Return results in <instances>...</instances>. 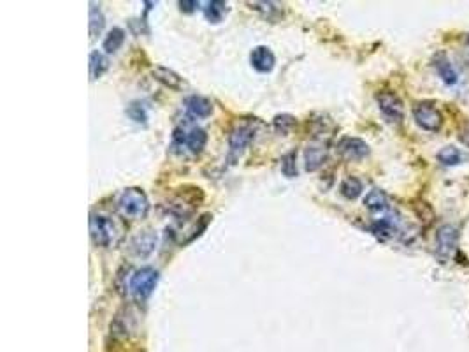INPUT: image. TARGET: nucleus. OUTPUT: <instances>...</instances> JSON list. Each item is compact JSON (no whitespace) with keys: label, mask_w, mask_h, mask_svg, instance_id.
I'll return each mask as SVG.
<instances>
[{"label":"nucleus","mask_w":469,"mask_h":352,"mask_svg":"<svg viewBox=\"0 0 469 352\" xmlns=\"http://www.w3.org/2000/svg\"><path fill=\"white\" fill-rule=\"evenodd\" d=\"M118 210L123 217L141 220L148 215L149 201L145 190L139 187H128L118 197Z\"/></svg>","instance_id":"1"},{"label":"nucleus","mask_w":469,"mask_h":352,"mask_svg":"<svg viewBox=\"0 0 469 352\" xmlns=\"http://www.w3.org/2000/svg\"><path fill=\"white\" fill-rule=\"evenodd\" d=\"M90 238L97 247H111L118 238L115 220L108 215L91 214L90 217Z\"/></svg>","instance_id":"2"},{"label":"nucleus","mask_w":469,"mask_h":352,"mask_svg":"<svg viewBox=\"0 0 469 352\" xmlns=\"http://www.w3.org/2000/svg\"><path fill=\"white\" fill-rule=\"evenodd\" d=\"M159 284V271L152 266L135 271L128 282V291L135 299H146Z\"/></svg>","instance_id":"3"},{"label":"nucleus","mask_w":469,"mask_h":352,"mask_svg":"<svg viewBox=\"0 0 469 352\" xmlns=\"http://www.w3.org/2000/svg\"><path fill=\"white\" fill-rule=\"evenodd\" d=\"M255 138V129L250 123H237L229 134V163L234 164Z\"/></svg>","instance_id":"4"},{"label":"nucleus","mask_w":469,"mask_h":352,"mask_svg":"<svg viewBox=\"0 0 469 352\" xmlns=\"http://www.w3.org/2000/svg\"><path fill=\"white\" fill-rule=\"evenodd\" d=\"M413 119H415L417 126L422 127L424 131L436 132L441 129L443 116L438 111L434 102L431 101H420L417 102L415 108H413Z\"/></svg>","instance_id":"5"},{"label":"nucleus","mask_w":469,"mask_h":352,"mask_svg":"<svg viewBox=\"0 0 469 352\" xmlns=\"http://www.w3.org/2000/svg\"><path fill=\"white\" fill-rule=\"evenodd\" d=\"M457 241H459V229L450 224L441 226L436 234V255L441 259V263L450 261L457 248Z\"/></svg>","instance_id":"6"},{"label":"nucleus","mask_w":469,"mask_h":352,"mask_svg":"<svg viewBox=\"0 0 469 352\" xmlns=\"http://www.w3.org/2000/svg\"><path fill=\"white\" fill-rule=\"evenodd\" d=\"M378 108L385 116V120L390 123H401L405 119V104L394 92H380L376 95Z\"/></svg>","instance_id":"7"},{"label":"nucleus","mask_w":469,"mask_h":352,"mask_svg":"<svg viewBox=\"0 0 469 352\" xmlns=\"http://www.w3.org/2000/svg\"><path fill=\"white\" fill-rule=\"evenodd\" d=\"M338 150L344 159L348 160H361L368 157L369 153L368 143L362 141L361 138H351V136H346V138L339 141Z\"/></svg>","instance_id":"8"},{"label":"nucleus","mask_w":469,"mask_h":352,"mask_svg":"<svg viewBox=\"0 0 469 352\" xmlns=\"http://www.w3.org/2000/svg\"><path fill=\"white\" fill-rule=\"evenodd\" d=\"M157 248V234L153 231H141L135 234L130 241V251L134 252L137 258H146Z\"/></svg>","instance_id":"9"},{"label":"nucleus","mask_w":469,"mask_h":352,"mask_svg":"<svg viewBox=\"0 0 469 352\" xmlns=\"http://www.w3.org/2000/svg\"><path fill=\"white\" fill-rule=\"evenodd\" d=\"M250 64L255 71L266 75V72H271L274 69L276 58H274V53L267 46H256L250 53Z\"/></svg>","instance_id":"10"},{"label":"nucleus","mask_w":469,"mask_h":352,"mask_svg":"<svg viewBox=\"0 0 469 352\" xmlns=\"http://www.w3.org/2000/svg\"><path fill=\"white\" fill-rule=\"evenodd\" d=\"M185 106L188 113H192L197 119H206L213 113V102L203 97V95H190V97H186Z\"/></svg>","instance_id":"11"},{"label":"nucleus","mask_w":469,"mask_h":352,"mask_svg":"<svg viewBox=\"0 0 469 352\" xmlns=\"http://www.w3.org/2000/svg\"><path fill=\"white\" fill-rule=\"evenodd\" d=\"M152 75L157 82L162 83L164 87L171 88V90H181V88L185 87L181 76H179L178 72L172 71V69H167V67H162V65H159V67L153 69Z\"/></svg>","instance_id":"12"},{"label":"nucleus","mask_w":469,"mask_h":352,"mask_svg":"<svg viewBox=\"0 0 469 352\" xmlns=\"http://www.w3.org/2000/svg\"><path fill=\"white\" fill-rule=\"evenodd\" d=\"M327 159V150L320 145H311L307 146L306 152H304V166L306 171H317L320 170L325 164Z\"/></svg>","instance_id":"13"},{"label":"nucleus","mask_w":469,"mask_h":352,"mask_svg":"<svg viewBox=\"0 0 469 352\" xmlns=\"http://www.w3.org/2000/svg\"><path fill=\"white\" fill-rule=\"evenodd\" d=\"M206 143L208 134L206 131L200 129V127H193L192 131L185 132V143H183V146H185L190 153H200L204 150V146H206Z\"/></svg>","instance_id":"14"},{"label":"nucleus","mask_w":469,"mask_h":352,"mask_svg":"<svg viewBox=\"0 0 469 352\" xmlns=\"http://www.w3.org/2000/svg\"><path fill=\"white\" fill-rule=\"evenodd\" d=\"M434 67L436 71H438L439 78L443 79V82L446 83V85H456L457 83V72L456 69H453V65L450 64L448 58L445 57V55H438V57L434 58Z\"/></svg>","instance_id":"15"},{"label":"nucleus","mask_w":469,"mask_h":352,"mask_svg":"<svg viewBox=\"0 0 469 352\" xmlns=\"http://www.w3.org/2000/svg\"><path fill=\"white\" fill-rule=\"evenodd\" d=\"M364 204L369 211H385L388 208V197L383 190L373 189L364 197Z\"/></svg>","instance_id":"16"},{"label":"nucleus","mask_w":469,"mask_h":352,"mask_svg":"<svg viewBox=\"0 0 469 352\" xmlns=\"http://www.w3.org/2000/svg\"><path fill=\"white\" fill-rule=\"evenodd\" d=\"M362 190H364L362 182L358 178H355V176H348V178H344L341 182V187H339V192H341V196L346 197V199H350V201L357 199V197L362 194Z\"/></svg>","instance_id":"17"},{"label":"nucleus","mask_w":469,"mask_h":352,"mask_svg":"<svg viewBox=\"0 0 469 352\" xmlns=\"http://www.w3.org/2000/svg\"><path fill=\"white\" fill-rule=\"evenodd\" d=\"M227 14V4L222 2V0H211V2H206V7H204V16L210 23H220L223 20V16Z\"/></svg>","instance_id":"18"},{"label":"nucleus","mask_w":469,"mask_h":352,"mask_svg":"<svg viewBox=\"0 0 469 352\" xmlns=\"http://www.w3.org/2000/svg\"><path fill=\"white\" fill-rule=\"evenodd\" d=\"M90 79L95 82V79L101 78L106 71H108V58L101 53V51H91L90 53Z\"/></svg>","instance_id":"19"},{"label":"nucleus","mask_w":469,"mask_h":352,"mask_svg":"<svg viewBox=\"0 0 469 352\" xmlns=\"http://www.w3.org/2000/svg\"><path fill=\"white\" fill-rule=\"evenodd\" d=\"M123 43H125V31L123 28H113L106 35L102 48L106 50V53H116L123 46Z\"/></svg>","instance_id":"20"},{"label":"nucleus","mask_w":469,"mask_h":352,"mask_svg":"<svg viewBox=\"0 0 469 352\" xmlns=\"http://www.w3.org/2000/svg\"><path fill=\"white\" fill-rule=\"evenodd\" d=\"M106 18L102 14L101 7H97V4H90V35L91 38H97L102 31H104Z\"/></svg>","instance_id":"21"},{"label":"nucleus","mask_w":469,"mask_h":352,"mask_svg":"<svg viewBox=\"0 0 469 352\" xmlns=\"http://www.w3.org/2000/svg\"><path fill=\"white\" fill-rule=\"evenodd\" d=\"M281 173L287 178H295L298 176V152H287L281 157Z\"/></svg>","instance_id":"22"},{"label":"nucleus","mask_w":469,"mask_h":352,"mask_svg":"<svg viewBox=\"0 0 469 352\" xmlns=\"http://www.w3.org/2000/svg\"><path fill=\"white\" fill-rule=\"evenodd\" d=\"M248 6H252V9L262 13L267 20H274V18H278L281 14V9L278 7V4L274 2H250Z\"/></svg>","instance_id":"23"},{"label":"nucleus","mask_w":469,"mask_h":352,"mask_svg":"<svg viewBox=\"0 0 469 352\" xmlns=\"http://www.w3.org/2000/svg\"><path fill=\"white\" fill-rule=\"evenodd\" d=\"M273 126H274V131H276L278 134L287 136L288 132H290L292 127L295 126V119L292 115H287V113H283V115H276L273 120Z\"/></svg>","instance_id":"24"},{"label":"nucleus","mask_w":469,"mask_h":352,"mask_svg":"<svg viewBox=\"0 0 469 352\" xmlns=\"http://www.w3.org/2000/svg\"><path fill=\"white\" fill-rule=\"evenodd\" d=\"M371 229H373V233H375L378 238H382V240H387V238L394 236V233H395L394 224H392L388 219L376 220V222L373 224Z\"/></svg>","instance_id":"25"},{"label":"nucleus","mask_w":469,"mask_h":352,"mask_svg":"<svg viewBox=\"0 0 469 352\" xmlns=\"http://www.w3.org/2000/svg\"><path fill=\"white\" fill-rule=\"evenodd\" d=\"M438 160L441 164H445V166H456V164L460 163V152L457 148H453V146H446V148H443L441 152L438 153Z\"/></svg>","instance_id":"26"},{"label":"nucleus","mask_w":469,"mask_h":352,"mask_svg":"<svg viewBox=\"0 0 469 352\" xmlns=\"http://www.w3.org/2000/svg\"><path fill=\"white\" fill-rule=\"evenodd\" d=\"M142 104H139V102H132L130 106H128V116H130L132 120H134V122H137V123H146V119H148V116H146V109L145 108H141Z\"/></svg>","instance_id":"27"},{"label":"nucleus","mask_w":469,"mask_h":352,"mask_svg":"<svg viewBox=\"0 0 469 352\" xmlns=\"http://www.w3.org/2000/svg\"><path fill=\"white\" fill-rule=\"evenodd\" d=\"M196 7H199V2H197V0H190V2H179V9L185 11V13H192Z\"/></svg>","instance_id":"28"},{"label":"nucleus","mask_w":469,"mask_h":352,"mask_svg":"<svg viewBox=\"0 0 469 352\" xmlns=\"http://www.w3.org/2000/svg\"><path fill=\"white\" fill-rule=\"evenodd\" d=\"M460 141H463L464 145L469 146V123H466V127L460 131Z\"/></svg>","instance_id":"29"}]
</instances>
